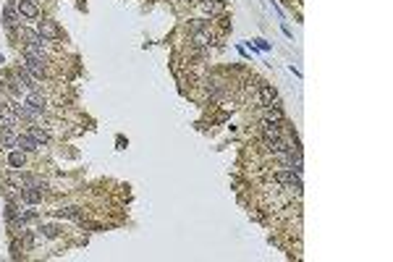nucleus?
<instances>
[{
  "label": "nucleus",
  "instance_id": "nucleus-1",
  "mask_svg": "<svg viewBox=\"0 0 393 262\" xmlns=\"http://www.w3.org/2000/svg\"><path fill=\"white\" fill-rule=\"evenodd\" d=\"M268 181L276 184V186H283V189H291L296 196L301 194V189H304V184H301V173L288 171V168H278V171L268 173Z\"/></svg>",
  "mask_w": 393,
  "mask_h": 262
},
{
  "label": "nucleus",
  "instance_id": "nucleus-2",
  "mask_svg": "<svg viewBox=\"0 0 393 262\" xmlns=\"http://www.w3.org/2000/svg\"><path fill=\"white\" fill-rule=\"evenodd\" d=\"M270 160L276 163L278 168H288V171H296L301 173L304 171V155H301V149H288V152H278V155H270Z\"/></svg>",
  "mask_w": 393,
  "mask_h": 262
},
{
  "label": "nucleus",
  "instance_id": "nucleus-3",
  "mask_svg": "<svg viewBox=\"0 0 393 262\" xmlns=\"http://www.w3.org/2000/svg\"><path fill=\"white\" fill-rule=\"evenodd\" d=\"M19 63L24 66L32 76H37L40 81H48L53 79V71H50V61L45 58H29V55H19Z\"/></svg>",
  "mask_w": 393,
  "mask_h": 262
},
{
  "label": "nucleus",
  "instance_id": "nucleus-4",
  "mask_svg": "<svg viewBox=\"0 0 393 262\" xmlns=\"http://www.w3.org/2000/svg\"><path fill=\"white\" fill-rule=\"evenodd\" d=\"M34 29H37L40 37H42V40H48V42H60L63 40V29H60V24L56 21V18L42 16V21H37Z\"/></svg>",
  "mask_w": 393,
  "mask_h": 262
},
{
  "label": "nucleus",
  "instance_id": "nucleus-5",
  "mask_svg": "<svg viewBox=\"0 0 393 262\" xmlns=\"http://www.w3.org/2000/svg\"><path fill=\"white\" fill-rule=\"evenodd\" d=\"M197 11L205 18H221L228 13L225 0H197Z\"/></svg>",
  "mask_w": 393,
  "mask_h": 262
},
{
  "label": "nucleus",
  "instance_id": "nucleus-6",
  "mask_svg": "<svg viewBox=\"0 0 393 262\" xmlns=\"http://www.w3.org/2000/svg\"><path fill=\"white\" fill-rule=\"evenodd\" d=\"M3 26H5V32L8 34H16V29L19 26H24V18H21V13L16 11V5H13V0H8V3L3 5Z\"/></svg>",
  "mask_w": 393,
  "mask_h": 262
},
{
  "label": "nucleus",
  "instance_id": "nucleus-7",
  "mask_svg": "<svg viewBox=\"0 0 393 262\" xmlns=\"http://www.w3.org/2000/svg\"><path fill=\"white\" fill-rule=\"evenodd\" d=\"M13 5L21 13L24 21H37V18H42V8L37 0H13Z\"/></svg>",
  "mask_w": 393,
  "mask_h": 262
},
{
  "label": "nucleus",
  "instance_id": "nucleus-8",
  "mask_svg": "<svg viewBox=\"0 0 393 262\" xmlns=\"http://www.w3.org/2000/svg\"><path fill=\"white\" fill-rule=\"evenodd\" d=\"M56 218H66V220H76L79 226H87V215H84V207H79V204H66V207H58L56 212Z\"/></svg>",
  "mask_w": 393,
  "mask_h": 262
},
{
  "label": "nucleus",
  "instance_id": "nucleus-9",
  "mask_svg": "<svg viewBox=\"0 0 393 262\" xmlns=\"http://www.w3.org/2000/svg\"><path fill=\"white\" fill-rule=\"evenodd\" d=\"M260 118H262V121H270V124H283V121H288L286 113H283L281 100H276V102H273V105H268V108H260Z\"/></svg>",
  "mask_w": 393,
  "mask_h": 262
},
{
  "label": "nucleus",
  "instance_id": "nucleus-10",
  "mask_svg": "<svg viewBox=\"0 0 393 262\" xmlns=\"http://www.w3.org/2000/svg\"><path fill=\"white\" fill-rule=\"evenodd\" d=\"M13 73H16V79L21 81V87H24L26 92H29V89H42V81H40L37 76H32V73L26 71L21 63H19V66H16V68H13Z\"/></svg>",
  "mask_w": 393,
  "mask_h": 262
},
{
  "label": "nucleus",
  "instance_id": "nucleus-11",
  "mask_svg": "<svg viewBox=\"0 0 393 262\" xmlns=\"http://www.w3.org/2000/svg\"><path fill=\"white\" fill-rule=\"evenodd\" d=\"M24 131L34 139V142L40 144V149H42V147H48V144L53 142V139H50V131L45 129V126H40V124H26V129H24Z\"/></svg>",
  "mask_w": 393,
  "mask_h": 262
},
{
  "label": "nucleus",
  "instance_id": "nucleus-12",
  "mask_svg": "<svg viewBox=\"0 0 393 262\" xmlns=\"http://www.w3.org/2000/svg\"><path fill=\"white\" fill-rule=\"evenodd\" d=\"M276 100H278L276 84H260V89H257V105H260V108H268V105H273Z\"/></svg>",
  "mask_w": 393,
  "mask_h": 262
},
{
  "label": "nucleus",
  "instance_id": "nucleus-13",
  "mask_svg": "<svg viewBox=\"0 0 393 262\" xmlns=\"http://www.w3.org/2000/svg\"><path fill=\"white\" fill-rule=\"evenodd\" d=\"M5 165H8V171H24V168H26V152L11 147V149H8V155H5Z\"/></svg>",
  "mask_w": 393,
  "mask_h": 262
},
{
  "label": "nucleus",
  "instance_id": "nucleus-14",
  "mask_svg": "<svg viewBox=\"0 0 393 262\" xmlns=\"http://www.w3.org/2000/svg\"><path fill=\"white\" fill-rule=\"evenodd\" d=\"M45 196H48V192L45 189H37V186H24L21 189V204H40Z\"/></svg>",
  "mask_w": 393,
  "mask_h": 262
},
{
  "label": "nucleus",
  "instance_id": "nucleus-15",
  "mask_svg": "<svg viewBox=\"0 0 393 262\" xmlns=\"http://www.w3.org/2000/svg\"><path fill=\"white\" fill-rule=\"evenodd\" d=\"M215 42V34L213 32H189V45L191 48H202L210 50V45Z\"/></svg>",
  "mask_w": 393,
  "mask_h": 262
},
{
  "label": "nucleus",
  "instance_id": "nucleus-16",
  "mask_svg": "<svg viewBox=\"0 0 393 262\" xmlns=\"http://www.w3.org/2000/svg\"><path fill=\"white\" fill-rule=\"evenodd\" d=\"M24 102H29V105H34L37 110H42V113H48V95H42V89H29L24 95Z\"/></svg>",
  "mask_w": 393,
  "mask_h": 262
},
{
  "label": "nucleus",
  "instance_id": "nucleus-17",
  "mask_svg": "<svg viewBox=\"0 0 393 262\" xmlns=\"http://www.w3.org/2000/svg\"><path fill=\"white\" fill-rule=\"evenodd\" d=\"M16 136H19L16 126H0V149H11L16 144Z\"/></svg>",
  "mask_w": 393,
  "mask_h": 262
},
{
  "label": "nucleus",
  "instance_id": "nucleus-18",
  "mask_svg": "<svg viewBox=\"0 0 393 262\" xmlns=\"http://www.w3.org/2000/svg\"><path fill=\"white\" fill-rule=\"evenodd\" d=\"M13 147L21 149V152H26V155H29V152H37V149H40V144L34 142V139L26 134V131H19V136H16V144H13Z\"/></svg>",
  "mask_w": 393,
  "mask_h": 262
},
{
  "label": "nucleus",
  "instance_id": "nucleus-19",
  "mask_svg": "<svg viewBox=\"0 0 393 262\" xmlns=\"http://www.w3.org/2000/svg\"><path fill=\"white\" fill-rule=\"evenodd\" d=\"M37 236L40 239H58L60 236V228L58 226H50V223H40V226H37Z\"/></svg>",
  "mask_w": 393,
  "mask_h": 262
},
{
  "label": "nucleus",
  "instance_id": "nucleus-20",
  "mask_svg": "<svg viewBox=\"0 0 393 262\" xmlns=\"http://www.w3.org/2000/svg\"><path fill=\"white\" fill-rule=\"evenodd\" d=\"M252 42H254V48H257L260 53H270V50H273V42H268V40H262V37H254Z\"/></svg>",
  "mask_w": 393,
  "mask_h": 262
},
{
  "label": "nucleus",
  "instance_id": "nucleus-21",
  "mask_svg": "<svg viewBox=\"0 0 393 262\" xmlns=\"http://www.w3.org/2000/svg\"><path fill=\"white\" fill-rule=\"evenodd\" d=\"M281 32H283V34H286V37H288V40H294V32H291V29H288V24H281Z\"/></svg>",
  "mask_w": 393,
  "mask_h": 262
},
{
  "label": "nucleus",
  "instance_id": "nucleus-22",
  "mask_svg": "<svg viewBox=\"0 0 393 262\" xmlns=\"http://www.w3.org/2000/svg\"><path fill=\"white\" fill-rule=\"evenodd\" d=\"M270 3H273V11H276V13H278V16L283 18V11H281V5H278V0H270Z\"/></svg>",
  "mask_w": 393,
  "mask_h": 262
},
{
  "label": "nucleus",
  "instance_id": "nucleus-23",
  "mask_svg": "<svg viewBox=\"0 0 393 262\" xmlns=\"http://www.w3.org/2000/svg\"><path fill=\"white\" fill-rule=\"evenodd\" d=\"M291 73H294V76H296V79H301V71L296 68V66H294V63H291Z\"/></svg>",
  "mask_w": 393,
  "mask_h": 262
}]
</instances>
